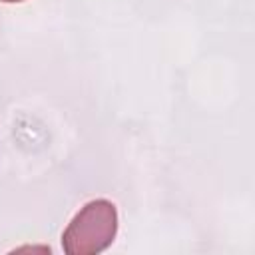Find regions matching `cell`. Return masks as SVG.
Wrapping results in <instances>:
<instances>
[{"label": "cell", "instance_id": "cell-1", "mask_svg": "<svg viewBox=\"0 0 255 255\" xmlns=\"http://www.w3.org/2000/svg\"><path fill=\"white\" fill-rule=\"evenodd\" d=\"M118 231V211L108 199L86 203L68 223L62 249L68 255H94L106 251Z\"/></svg>", "mask_w": 255, "mask_h": 255}, {"label": "cell", "instance_id": "cell-2", "mask_svg": "<svg viewBox=\"0 0 255 255\" xmlns=\"http://www.w3.org/2000/svg\"><path fill=\"white\" fill-rule=\"evenodd\" d=\"M0 2H6V4H14V2H24V0H0Z\"/></svg>", "mask_w": 255, "mask_h": 255}]
</instances>
